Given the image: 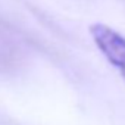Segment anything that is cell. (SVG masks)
<instances>
[{
    "mask_svg": "<svg viewBox=\"0 0 125 125\" xmlns=\"http://www.w3.org/2000/svg\"><path fill=\"white\" fill-rule=\"evenodd\" d=\"M90 34L102 54L125 80V37L104 24H93Z\"/></svg>",
    "mask_w": 125,
    "mask_h": 125,
    "instance_id": "1",
    "label": "cell"
}]
</instances>
